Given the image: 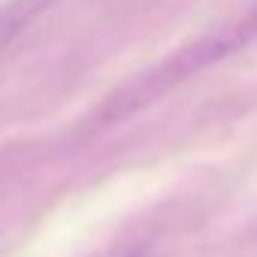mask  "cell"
Returning <instances> with one entry per match:
<instances>
[{
	"label": "cell",
	"mask_w": 257,
	"mask_h": 257,
	"mask_svg": "<svg viewBox=\"0 0 257 257\" xmlns=\"http://www.w3.org/2000/svg\"><path fill=\"white\" fill-rule=\"evenodd\" d=\"M254 37H257V10H251L248 16L236 19L233 25L209 31L206 37H197L194 43L182 46L179 52L167 55L164 61H158L155 67H149L137 79L121 85L100 106V118L109 121V124H115V121H124V118H131V115L149 109L152 103H158L161 97H167L182 82L194 79L197 73H203V70L215 67L218 61H224V58L236 55L239 49H245Z\"/></svg>",
	"instance_id": "cell-1"
},
{
	"label": "cell",
	"mask_w": 257,
	"mask_h": 257,
	"mask_svg": "<svg viewBox=\"0 0 257 257\" xmlns=\"http://www.w3.org/2000/svg\"><path fill=\"white\" fill-rule=\"evenodd\" d=\"M55 0H10L0 10V49H7L28 25H34Z\"/></svg>",
	"instance_id": "cell-2"
}]
</instances>
